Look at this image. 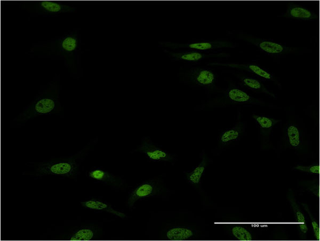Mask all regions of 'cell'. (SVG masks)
<instances>
[{
  "label": "cell",
  "mask_w": 320,
  "mask_h": 241,
  "mask_svg": "<svg viewBox=\"0 0 320 241\" xmlns=\"http://www.w3.org/2000/svg\"><path fill=\"white\" fill-rule=\"evenodd\" d=\"M80 28H74L55 38L32 44L28 52L31 57L63 60L65 67L73 79L83 76L82 56L84 53Z\"/></svg>",
  "instance_id": "6da1fadb"
},
{
  "label": "cell",
  "mask_w": 320,
  "mask_h": 241,
  "mask_svg": "<svg viewBox=\"0 0 320 241\" xmlns=\"http://www.w3.org/2000/svg\"><path fill=\"white\" fill-rule=\"evenodd\" d=\"M61 91L60 75L56 74L47 85L41 87L32 102L11 120V127H21L39 117L62 116L64 109L61 102Z\"/></svg>",
  "instance_id": "7a4b0ae2"
},
{
  "label": "cell",
  "mask_w": 320,
  "mask_h": 241,
  "mask_svg": "<svg viewBox=\"0 0 320 241\" xmlns=\"http://www.w3.org/2000/svg\"><path fill=\"white\" fill-rule=\"evenodd\" d=\"M99 141L98 137L92 139L80 150L69 156L40 162H28L30 168L23 175L34 179L53 176L76 180L81 172V165Z\"/></svg>",
  "instance_id": "3957f363"
},
{
  "label": "cell",
  "mask_w": 320,
  "mask_h": 241,
  "mask_svg": "<svg viewBox=\"0 0 320 241\" xmlns=\"http://www.w3.org/2000/svg\"><path fill=\"white\" fill-rule=\"evenodd\" d=\"M21 10L27 11L31 17H56L65 13L77 11V7L71 4L49 1H20Z\"/></svg>",
  "instance_id": "277c9868"
},
{
  "label": "cell",
  "mask_w": 320,
  "mask_h": 241,
  "mask_svg": "<svg viewBox=\"0 0 320 241\" xmlns=\"http://www.w3.org/2000/svg\"><path fill=\"white\" fill-rule=\"evenodd\" d=\"M182 84L191 87H210L215 82V75L210 70L189 67L179 73Z\"/></svg>",
  "instance_id": "5b68a950"
},
{
  "label": "cell",
  "mask_w": 320,
  "mask_h": 241,
  "mask_svg": "<svg viewBox=\"0 0 320 241\" xmlns=\"http://www.w3.org/2000/svg\"><path fill=\"white\" fill-rule=\"evenodd\" d=\"M158 47L161 49H185L198 51H208L230 47L228 42L220 41H207L193 40L186 42H174L171 41H159Z\"/></svg>",
  "instance_id": "8992f818"
},
{
  "label": "cell",
  "mask_w": 320,
  "mask_h": 241,
  "mask_svg": "<svg viewBox=\"0 0 320 241\" xmlns=\"http://www.w3.org/2000/svg\"><path fill=\"white\" fill-rule=\"evenodd\" d=\"M137 150L152 161L172 163L176 160L173 154L156 146L149 137L143 138Z\"/></svg>",
  "instance_id": "52a82bcc"
},
{
  "label": "cell",
  "mask_w": 320,
  "mask_h": 241,
  "mask_svg": "<svg viewBox=\"0 0 320 241\" xmlns=\"http://www.w3.org/2000/svg\"><path fill=\"white\" fill-rule=\"evenodd\" d=\"M87 177L93 182L101 183L120 189L124 185V180L108 170L100 167H93L86 172Z\"/></svg>",
  "instance_id": "ba28073f"
},
{
  "label": "cell",
  "mask_w": 320,
  "mask_h": 241,
  "mask_svg": "<svg viewBox=\"0 0 320 241\" xmlns=\"http://www.w3.org/2000/svg\"><path fill=\"white\" fill-rule=\"evenodd\" d=\"M159 188L153 182H146L140 184L130 194L127 202L129 208H132L140 200L153 197L158 193Z\"/></svg>",
  "instance_id": "9c48e42d"
},
{
  "label": "cell",
  "mask_w": 320,
  "mask_h": 241,
  "mask_svg": "<svg viewBox=\"0 0 320 241\" xmlns=\"http://www.w3.org/2000/svg\"><path fill=\"white\" fill-rule=\"evenodd\" d=\"M81 205L82 206L88 210L96 211V212L108 213L118 217H120V218H122V219H125V218H126V216L124 214L118 212V211L114 209L109 204V203L100 200L92 199L82 201L81 202Z\"/></svg>",
  "instance_id": "30bf717a"
},
{
  "label": "cell",
  "mask_w": 320,
  "mask_h": 241,
  "mask_svg": "<svg viewBox=\"0 0 320 241\" xmlns=\"http://www.w3.org/2000/svg\"><path fill=\"white\" fill-rule=\"evenodd\" d=\"M287 18L310 20L318 18L317 15L305 7L298 5H290L285 14Z\"/></svg>",
  "instance_id": "8fae6325"
},
{
  "label": "cell",
  "mask_w": 320,
  "mask_h": 241,
  "mask_svg": "<svg viewBox=\"0 0 320 241\" xmlns=\"http://www.w3.org/2000/svg\"><path fill=\"white\" fill-rule=\"evenodd\" d=\"M194 231L187 227L171 228L166 233V239L169 241H186L194 237Z\"/></svg>",
  "instance_id": "7c38bea8"
},
{
  "label": "cell",
  "mask_w": 320,
  "mask_h": 241,
  "mask_svg": "<svg viewBox=\"0 0 320 241\" xmlns=\"http://www.w3.org/2000/svg\"><path fill=\"white\" fill-rule=\"evenodd\" d=\"M243 131L241 124H237L234 127L222 132L219 141L222 145H227L240 139Z\"/></svg>",
  "instance_id": "4fadbf2b"
},
{
  "label": "cell",
  "mask_w": 320,
  "mask_h": 241,
  "mask_svg": "<svg viewBox=\"0 0 320 241\" xmlns=\"http://www.w3.org/2000/svg\"><path fill=\"white\" fill-rule=\"evenodd\" d=\"M289 200L290 204H291V206L293 209L296 221L298 223H299V230L302 235H303L304 236H306L309 229L308 227L306 219H305V217L299 206H298L295 199L293 197L292 195L289 196Z\"/></svg>",
  "instance_id": "5bb4252c"
},
{
  "label": "cell",
  "mask_w": 320,
  "mask_h": 241,
  "mask_svg": "<svg viewBox=\"0 0 320 241\" xmlns=\"http://www.w3.org/2000/svg\"><path fill=\"white\" fill-rule=\"evenodd\" d=\"M207 166V160L203 157L202 162L194 169L187 173V178L189 183L199 185L202 181Z\"/></svg>",
  "instance_id": "9a60e30c"
},
{
  "label": "cell",
  "mask_w": 320,
  "mask_h": 241,
  "mask_svg": "<svg viewBox=\"0 0 320 241\" xmlns=\"http://www.w3.org/2000/svg\"><path fill=\"white\" fill-rule=\"evenodd\" d=\"M287 138L289 144L293 148H299L301 144V137L299 128L294 124H290L287 127Z\"/></svg>",
  "instance_id": "2e32d148"
},
{
  "label": "cell",
  "mask_w": 320,
  "mask_h": 241,
  "mask_svg": "<svg viewBox=\"0 0 320 241\" xmlns=\"http://www.w3.org/2000/svg\"><path fill=\"white\" fill-rule=\"evenodd\" d=\"M260 50L271 54H279L285 50L282 45L267 41L254 42Z\"/></svg>",
  "instance_id": "e0dca14e"
},
{
  "label": "cell",
  "mask_w": 320,
  "mask_h": 241,
  "mask_svg": "<svg viewBox=\"0 0 320 241\" xmlns=\"http://www.w3.org/2000/svg\"><path fill=\"white\" fill-rule=\"evenodd\" d=\"M95 230L91 228L86 227L80 229L74 232L70 236V241H91L95 237Z\"/></svg>",
  "instance_id": "ac0fdd59"
},
{
  "label": "cell",
  "mask_w": 320,
  "mask_h": 241,
  "mask_svg": "<svg viewBox=\"0 0 320 241\" xmlns=\"http://www.w3.org/2000/svg\"><path fill=\"white\" fill-rule=\"evenodd\" d=\"M233 236L239 241H251L252 240L251 233L241 225H235L231 230Z\"/></svg>",
  "instance_id": "d6986e66"
},
{
  "label": "cell",
  "mask_w": 320,
  "mask_h": 241,
  "mask_svg": "<svg viewBox=\"0 0 320 241\" xmlns=\"http://www.w3.org/2000/svg\"><path fill=\"white\" fill-rule=\"evenodd\" d=\"M227 95L230 100L235 102L245 103L250 100L249 95L237 89L229 90Z\"/></svg>",
  "instance_id": "ffe728a7"
},
{
  "label": "cell",
  "mask_w": 320,
  "mask_h": 241,
  "mask_svg": "<svg viewBox=\"0 0 320 241\" xmlns=\"http://www.w3.org/2000/svg\"><path fill=\"white\" fill-rule=\"evenodd\" d=\"M258 125L262 129H271L273 126L279 122V120H275L269 117L265 116H253Z\"/></svg>",
  "instance_id": "44dd1931"
},
{
  "label": "cell",
  "mask_w": 320,
  "mask_h": 241,
  "mask_svg": "<svg viewBox=\"0 0 320 241\" xmlns=\"http://www.w3.org/2000/svg\"><path fill=\"white\" fill-rule=\"evenodd\" d=\"M247 69L251 72L259 75L260 77L267 80L272 79V75L269 72L264 70L261 67L255 65H248L245 66Z\"/></svg>",
  "instance_id": "7402d4cb"
},
{
  "label": "cell",
  "mask_w": 320,
  "mask_h": 241,
  "mask_svg": "<svg viewBox=\"0 0 320 241\" xmlns=\"http://www.w3.org/2000/svg\"><path fill=\"white\" fill-rule=\"evenodd\" d=\"M303 206L306 212L308 213L312 221L313 231H314V236L317 241H320V227L319 223L316 220L315 218L312 215L309 207L305 204Z\"/></svg>",
  "instance_id": "603a6c76"
},
{
  "label": "cell",
  "mask_w": 320,
  "mask_h": 241,
  "mask_svg": "<svg viewBox=\"0 0 320 241\" xmlns=\"http://www.w3.org/2000/svg\"><path fill=\"white\" fill-rule=\"evenodd\" d=\"M294 170H300L302 172L309 173V174L314 175H319L320 174V166L318 163L312 164L310 166L305 167L303 165H297V167L294 168Z\"/></svg>",
  "instance_id": "cb8c5ba5"
},
{
  "label": "cell",
  "mask_w": 320,
  "mask_h": 241,
  "mask_svg": "<svg viewBox=\"0 0 320 241\" xmlns=\"http://www.w3.org/2000/svg\"><path fill=\"white\" fill-rule=\"evenodd\" d=\"M242 81L245 86L252 89L261 90L263 88L262 84L256 79L250 78H244Z\"/></svg>",
  "instance_id": "d4e9b609"
}]
</instances>
